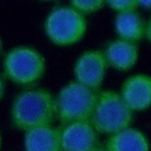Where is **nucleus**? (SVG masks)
Here are the masks:
<instances>
[{
	"instance_id": "1",
	"label": "nucleus",
	"mask_w": 151,
	"mask_h": 151,
	"mask_svg": "<svg viewBox=\"0 0 151 151\" xmlns=\"http://www.w3.org/2000/svg\"><path fill=\"white\" fill-rule=\"evenodd\" d=\"M57 118L55 96L42 87L20 92L13 100L11 119L14 127L28 131L35 127L52 125Z\"/></svg>"
},
{
	"instance_id": "2",
	"label": "nucleus",
	"mask_w": 151,
	"mask_h": 151,
	"mask_svg": "<svg viewBox=\"0 0 151 151\" xmlns=\"http://www.w3.org/2000/svg\"><path fill=\"white\" fill-rule=\"evenodd\" d=\"M134 112L127 106L119 92L99 91L90 122L98 133L114 134L132 125Z\"/></svg>"
},
{
	"instance_id": "3",
	"label": "nucleus",
	"mask_w": 151,
	"mask_h": 151,
	"mask_svg": "<svg viewBox=\"0 0 151 151\" xmlns=\"http://www.w3.org/2000/svg\"><path fill=\"white\" fill-rule=\"evenodd\" d=\"M99 91H94L77 80L67 83L57 94V118L66 125L73 122L90 120L94 111Z\"/></svg>"
},
{
	"instance_id": "4",
	"label": "nucleus",
	"mask_w": 151,
	"mask_h": 151,
	"mask_svg": "<svg viewBox=\"0 0 151 151\" xmlns=\"http://www.w3.org/2000/svg\"><path fill=\"white\" fill-rule=\"evenodd\" d=\"M4 73L12 83L20 86L37 84L46 71L44 55L32 46H15L4 58Z\"/></svg>"
},
{
	"instance_id": "5",
	"label": "nucleus",
	"mask_w": 151,
	"mask_h": 151,
	"mask_svg": "<svg viewBox=\"0 0 151 151\" xmlns=\"http://www.w3.org/2000/svg\"><path fill=\"white\" fill-rule=\"evenodd\" d=\"M44 31L52 44L71 46L85 37L87 21L85 15L72 6H60L48 13L44 22Z\"/></svg>"
},
{
	"instance_id": "6",
	"label": "nucleus",
	"mask_w": 151,
	"mask_h": 151,
	"mask_svg": "<svg viewBox=\"0 0 151 151\" xmlns=\"http://www.w3.org/2000/svg\"><path fill=\"white\" fill-rule=\"evenodd\" d=\"M107 68L109 65L103 50L85 51L74 63V80L94 91H99L105 80Z\"/></svg>"
},
{
	"instance_id": "7",
	"label": "nucleus",
	"mask_w": 151,
	"mask_h": 151,
	"mask_svg": "<svg viewBox=\"0 0 151 151\" xmlns=\"http://www.w3.org/2000/svg\"><path fill=\"white\" fill-rule=\"evenodd\" d=\"M60 133L61 151H91L98 146V132L90 120L68 123Z\"/></svg>"
},
{
	"instance_id": "8",
	"label": "nucleus",
	"mask_w": 151,
	"mask_h": 151,
	"mask_svg": "<svg viewBox=\"0 0 151 151\" xmlns=\"http://www.w3.org/2000/svg\"><path fill=\"white\" fill-rule=\"evenodd\" d=\"M119 93L133 112L149 110L151 107V76L147 73L129 76L122 83Z\"/></svg>"
},
{
	"instance_id": "9",
	"label": "nucleus",
	"mask_w": 151,
	"mask_h": 151,
	"mask_svg": "<svg viewBox=\"0 0 151 151\" xmlns=\"http://www.w3.org/2000/svg\"><path fill=\"white\" fill-rule=\"evenodd\" d=\"M103 52L109 67L119 72H127L133 68L139 58L138 44L120 38L107 42Z\"/></svg>"
},
{
	"instance_id": "10",
	"label": "nucleus",
	"mask_w": 151,
	"mask_h": 151,
	"mask_svg": "<svg viewBox=\"0 0 151 151\" xmlns=\"http://www.w3.org/2000/svg\"><path fill=\"white\" fill-rule=\"evenodd\" d=\"M25 151H61L60 129L52 125L35 127L25 132Z\"/></svg>"
},
{
	"instance_id": "11",
	"label": "nucleus",
	"mask_w": 151,
	"mask_h": 151,
	"mask_svg": "<svg viewBox=\"0 0 151 151\" xmlns=\"http://www.w3.org/2000/svg\"><path fill=\"white\" fill-rule=\"evenodd\" d=\"M146 22L140 13L129 11L116 14L113 27L118 38L138 44L146 35Z\"/></svg>"
},
{
	"instance_id": "12",
	"label": "nucleus",
	"mask_w": 151,
	"mask_h": 151,
	"mask_svg": "<svg viewBox=\"0 0 151 151\" xmlns=\"http://www.w3.org/2000/svg\"><path fill=\"white\" fill-rule=\"evenodd\" d=\"M105 147L107 151H151L146 134L132 126L109 136Z\"/></svg>"
},
{
	"instance_id": "13",
	"label": "nucleus",
	"mask_w": 151,
	"mask_h": 151,
	"mask_svg": "<svg viewBox=\"0 0 151 151\" xmlns=\"http://www.w3.org/2000/svg\"><path fill=\"white\" fill-rule=\"evenodd\" d=\"M70 4L74 9L86 15L99 12L106 5V0H70Z\"/></svg>"
},
{
	"instance_id": "14",
	"label": "nucleus",
	"mask_w": 151,
	"mask_h": 151,
	"mask_svg": "<svg viewBox=\"0 0 151 151\" xmlns=\"http://www.w3.org/2000/svg\"><path fill=\"white\" fill-rule=\"evenodd\" d=\"M106 5L116 13L137 11L139 7L138 0H106Z\"/></svg>"
},
{
	"instance_id": "15",
	"label": "nucleus",
	"mask_w": 151,
	"mask_h": 151,
	"mask_svg": "<svg viewBox=\"0 0 151 151\" xmlns=\"http://www.w3.org/2000/svg\"><path fill=\"white\" fill-rule=\"evenodd\" d=\"M145 38L151 44V17L149 18V20L146 22V35H145Z\"/></svg>"
},
{
	"instance_id": "16",
	"label": "nucleus",
	"mask_w": 151,
	"mask_h": 151,
	"mask_svg": "<svg viewBox=\"0 0 151 151\" xmlns=\"http://www.w3.org/2000/svg\"><path fill=\"white\" fill-rule=\"evenodd\" d=\"M138 1H139V7L151 11V0H138Z\"/></svg>"
},
{
	"instance_id": "17",
	"label": "nucleus",
	"mask_w": 151,
	"mask_h": 151,
	"mask_svg": "<svg viewBox=\"0 0 151 151\" xmlns=\"http://www.w3.org/2000/svg\"><path fill=\"white\" fill-rule=\"evenodd\" d=\"M4 94H5V84H4V80H2V78L0 76V100L2 99Z\"/></svg>"
},
{
	"instance_id": "18",
	"label": "nucleus",
	"mask_w": 151,
	"mask_h": 151,
	"mask_svg": "<svg viewBox=\"0 0 151 151\" xmlns=\"http://www.w3.org/2000/svg\"><path fill=\"white\" fill-rule=\"evenodd\" d=\"M91 151H107V149H106L105 146H99V145H98V146H96L94 149H92Z\"/></svg>"
},
{
	"instance_id": "19",
	"label": "nucleus",
	"mask_w": 151,
	"mask_h": 151,
	"mask_svg": "<svg viewBox=\"0 0 151 151\" xmlns=\"http://www.w3.org/2000/svg\"><path fill=\"white\" fill-rule=\"evenodd\" d=\"M1 50H2V41H1V38H0V53H1Z\"/></svg>"
},
{
	"instance_id": "20",
	"label": "nucleus",
	"mask_w": 151,
	"mask_h": 151,
	"mask_svg": "<svg viewBox=\"0 0 151 151\" xmlns=\"http://www.w3.org/2000/svg\"><path fill=\"white\" fill-rule=\"evenodd\" d=\"M1 144H2V138H1V133H0V149H1Z\"/></svg>"
},
{
	"instance_id": "21",
	"label": "nucleus",
	"mask_w": 151,
	"mask_h": 151,
	"mask_svg": "<svg viewBox=\"0 0 151 151\" xmlns=\"http://www.w3.org/2000/svg\"><path fill=\"white\" fill-rule=\"evenodd\" d=\"M44 1H51V0H44Z\"/></svg>"
}]
</instances>
